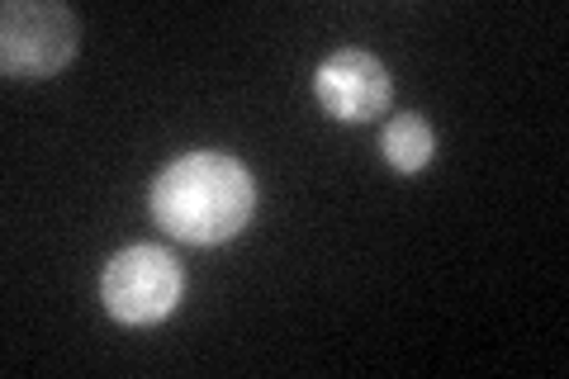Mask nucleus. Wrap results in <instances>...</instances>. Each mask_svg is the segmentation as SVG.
Segmentation results:
<instances>
[{
    "label": "nucleus",
    "instance_id": "obj_1",
    "mask_svg": "<svg viewBox=\"0 0 569 379\" xmlns=\"http://www.w3.org/2000/svg\"><path fill=\"white\" fill-rule=\"evenodd\" d=\"M148 209L176 242L213 247L252 223L257 176L233 152H186L152 180Z\"/></svg>",
    "mask_w": 569,
    "mask_h": 379
},
{
    "label": "nucleus",
    "instance_id": "obj_2",
    "mask_svg": "<svg viewBox=\"0 0 569 379\" xmlns=\"http://www.w3.org/2000/svg\"><path fill=\"white\" fill-rule=\"evenodd\" d=\"M186 295V270L167 247L138 242L110 257L100 276V303L104 313L123 328H157L181 309Z\"/></svg>",
    "mask_w": 569,
    "mask_h": 379
},
{
    "label": "nucleus",
    "instance_id": "obj_3",
    "mask_svg": "<svg viewBox=\"0 0 569 379\" xmlns=\"http://www.w3.org/2000/svg\"><path fill=\"white\" fill-rule=\"evenodd\" d=\"M77 14L58 0H10L0 10V67L10 81H48L77 58Z\"/></svg>",
    "mask_w": 569,
    "mask_h": 379
},
{
    "label": "nucleus",
    "instance_id": "obj_4",
    "mask_svg": "<svg viewBox=\"0 0 569 379\" xmlns=\"http://www.w3.org/2000/svg\"><path fill=\"white\" fill-rule=\"evenodd\" d=\"M313 96L323 104V114L337 123H370L389 110L395 100V81H389L385 62L366 48H342L318 67L313 77Z\"/></svg>",
    "mask_w": 569,
    "mask_h": 379
},
{
    "label": "nucleus",
    "instance_id": "obj_5",
    "mask_svg": "<svg viewBox=\"0 0 569 379\" xmlns=\"http://www.w3.org/2000/svg\"><path fill=\"white\" fill-rule=\"evenodd\" d=\"M380 152L399 176H418L437 157V133L422 114H395L380 133Z\"/></svg>",
    "mask_w": 569,
    "mask_h": 379
}]
</instances>
